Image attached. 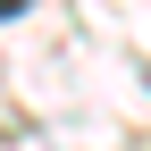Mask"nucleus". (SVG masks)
<instances>
[{
    "label": "nucleus",
    "instance_id": "1",
    "mask_svg": "<svg viewBox=\"0 0 151 151\" xmlns=\"http://www.w3.org/2000/svg\"><path fill=\"white\" fill-rule=\"evenodd\" d=\"M25 9H34V0H0V17H25Z\"/></svg>",
    "mask_w": 151,
    "mask_h": 151
}]
</instances>
